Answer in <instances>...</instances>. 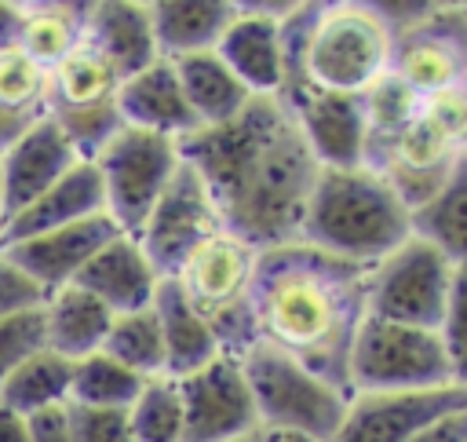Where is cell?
<instances>
[{
    "label": "cell",
    "mask_w": 467,
    "mask_h": 442,
    "mask_svg": "<svg viewBox=\"0 0 467 442\" xmlns=\"http://www.w3.org/2000/svg\"><path fill=\"white\" fill-rule=\"evenodd\" d=\"M179 146L212 190L230 234L259 252L299 241L321 164L285 99L255 95L234 121L197 128Z\"/></svg>",
    "instance_id": "obj_1"
},
{
    "label": "cell",
    "mask_w": 467,
    "mask_h": 442,
    "mask_svg": "<svg viewBox=\"0 0 467 442\" xmlns=\"http://www.w3.org/2000/svg\"><path fill=\"white\" fill-rule=\"evenodd\" d=\"M368 318V267L306 241L259 252L252 281L255 343H266L350 395V347Z\"/></svg>",
    "instance_id": "obj_2"
},
{
    "label": "cell",
    "mask_w": 467,
    "mask_h": 442,
    "mask_svg": "<svg viewBox=\"0 0 467 442\" xmlns=\"http://www.w3.org/2000/svg\"><path fill=\"white\" fill-rule=\"evenodd\" d=\"M412 234V216L390 190V183L358 164V168H321L299 241L372 267L387 252H394Z\"/></svg>",
    "instance_id": "obj_3"
},
{
    "label": "cell",
    "mask_w": 467,
    "mask_h": 442,
    "mask_svg": "<svg viewBox=\"0 0 467 442\" xmlns=\"http://www.w3.org/2000/svg\"><path fill=\"white\" fill-rule=\"evenodd\" d=\"M241 365L255 398L259 427L296 435L306 442L336 438L347 413V398H350L343 387L328 384L325 376L310 373L306 365H299L296 358L266 343H252L241 354Z\"/></svg>",
    "instance_id": "obj_4"
},
{
    "label": "cell",
    "mask_w": 467,
    "mask_h": 442,
    "mask_svg": "<svg viewBox=\"0 0 467 442\" xmlns=\"http://www.w3.org/2000/svg\"><path fill=\"white\" fill-rule=\"evenodd\" d=\"M259 248L244 237L219 230L175 270L182 296L204 314L219 347L226 354H244L255 343L252 321V281H255Z\"/></svg>",
    "instance_id": "obj_5"
},
{
    "label": "cell",
    "mask_w": 467,
    "mask_h": 442,
    "mask_svg": "<svg viewBox=\"0 0 467 442\" xmlns=\"http://www.w3.org/2000/svg\"><path fill=\"white\" fill-rule=\"evenodd\" d=\"M394 33L379 11L365 0H328L317 11L306 80L339 95H365L383 73H390Z\"/></svg>",
    "instance_id": "obj_6"
},
{
    "label": "cell",
    "mask_w": 467,
    "mask_h": 442,
    "mask_svg": "<svg viewBox=\"0 0 467 442\" xmlns=\"http://www.w3.org/2000/svg\"><path fill=\"white\" fill-rule=\"evenodd\" d=\"M347 380H350V395L354 391H423V387L456 384L438 329L398 325L372 314L361 321L354 336Z\"/></svg>",
    "instance_id": "obj_7"
},
{
    "label": "cell",
    "mask_w": 467,
    "mask_h": 442,
    "mask_svg": "<svg viewBox=\"0 0 467 442\" xmlns=\"http://www.w3.org/2000/svg\"><path fill=\"white\" fill-rule=\"evenodd\" d=\"M99 179H102V197H106V216L124 230L135 234L157 197L168 190L175 172L182 168V146L171 135L142 132V128H120L95 157H91Z\"/></svg>",
    "instance_id": "obj_8"
},
{
    "label": "cell",
    "mask_w": 467,
    "mask_h": 442,
    "mask_svg": "<svg viewBox=\"0 0 467 442\" xmlns=\"http://www.w3.org/2000/svg\"><path fill=\"white\" fill-rule=\"evenodd\" d=\"M120 80L124 77L88 44L47 73V117L66 132L84 161H91L124 128L117 110Z\"/></svg>",
    "instance_id": "obj_9"
},
{
    "label": "cell",
    "mask_w": 467,
    "mask_h": 442,
    "mask_svg": "<svg viewBox=\"0 0 467 442\" xmlns=\"http://www.w3.org/2000/svg\"><path fill=\"white\" fill-rule=\"evenodd\" d=\"M452 267L456 263L431 241L409 234L394 252L368 267V314L398 325L438 329Z\"/></svg>",
    "instance_id": "obj_10"
},
{
    "label": "cell",
    "mask_w": 467,
    "mask_h": 442,
    "mask_svg": "<svg viewBox=\"0 0 467 442\" xmlns=\"http://www.w3.org/2000/svg\"><path fill=\"white\" fill-rule=\"evenodd\" d=\"M219 230L226 226L212 190L182 161V168L175 172V179L168 183V190L157 197V205L131 237L142 245V252L150 256L161 278H175V270L190 259V252H197Z\"/></svg>",
    "instance_id": "obj_11"
},
{
    "label": "cell",
    "mask_w": 467,
    "mask_h": 442,
    "mask_svg": "<svg viewBox=\"0 0 467 442\" xmlns=\"http://www.w3.org/2000/svg\"><path fill=\"white\" fill-rule=\"evenodd\" d=\"M390 73L420 99L467 84V11L463 4H431L416 22L394 33Z\"/></svg>",
    "instance_id": "obj_12"
},
{
    "label": "cell",
    "mask_w": 467,
    "mask_h": 442,
    "mask_svg": "<svg viewBox=\"0 0 467 442\" xmlns=\"http://www.w3.org/2000/svg\"><path fill=\"white\" fill-rule=\"evenodd\" d=\"M186 405V442H237L259 431L255 398L237 354H219L179 380Z\"/></svg>",
    "instance_id": "obj_13"
},
{
    "label": "cell",
    "mask_w": 467,
    "mask_h": 442,
    "mask_svg": "<svg viewBox=\"0 0 467 442\" xmlns=\"http://www.w3.org/2000/svg\"><path fill=\"white\" fill-rule=\"evenodd\" d=\"M467 387H423V391H354L347 398L343 424L332 442H409L438 416L463 409Z\"/></svg>",
    "instance_id": "obj_14"
},
{
    "label": "cell",
    "mask_w": 467,
    "mask_h": 442,
    "mask_svg": "<svg viewBox=\"0 0 467 442\" xmlns=\"http://www.w3.org/2000/svg\"><path fill=\"white\" fill-rule=\"evenodd\" d=\"M288 4H237L215 55L252 95H281V15Z\"/></svg>",
    "instance_id": "obj_15"
},
{
    "label": "cell",
    "mask_w": 467,
    "mask_h": 442,
    "mask_svg": "<svg viewBox=\"0 0 467 442\" xmlns=\"http://www.w3.org/2000/svg\"><path fill=\"white\" fill-rule=\"evenodd\" d=\"M303 135L310 153L321 168H358L365 164V106L361 95H339L325 88H303L292 102H285Z\"/></svg>",
    "instance_id": "obj_16"
},
{
    "label": "cell",
    "mask_w": 467,
    "mask_h": 442,
    "mask_svg": "<svg viewBox=\"0 0 467 442\" xmlns=\"http://www.w3.org/2000/svg\"><path fill=\"white\" fill-rule=\"evenodd\" d=\"M117 234H124V230H120L106 212H99V216H91V219L66 223V226L33 234V237L11 241V245H4V252H7L33 281H40L47 292H55V289L69 285V281L88 267V259H91L106 241H113Z\"/></svg>",
    "instance_id": "obj_17"
},
{
    "label": "cell",
    "mask_w": 467,
    "mask_h": 442,
    "mask_svg": "<svg viewBox=\"0 0 467 442\" xmlns=\"http://www.w3.org/2000/svg\"><path fill=\"white\" fill-rule=\"evenodd\" d=\"M84 157L73 150L66 132L44 117L33 124L22 139H15L0 153V172H4V219L33 205L44 190H51L62 175H69Z\"/></svg>",
    "instance_id": "obj_18"
},
{
    "label": "cell",
    "mask_w": 467,
    "mask_h": 442,
    "mask_svg": "<svg viewBox=\"0 0 467 442\" xmlns=\"http://www.w3.org/2000/svg\"><path fill=\"white\" fill-rule=\"evenodd\" d=\"M117 110H120V121L128 128L171 135L179 142L197 132V121L190 113V102H186L182 80L175 73V62L164 58V55L120 80Z\"/></svg>",
    "instance_id": "obj_19"
},
{
    "label": "cell",
    "mask_w": 467,
    "mask_h": 442,
    "mask_svg": "<svg viewBox=\"0 0 467 442\" xmlns=\"http://www.w3.org/2000/svg\"><path fill=\"white\" fill-rule=\"evenodd\" d=\"M69 285L88 289L113 314H128V310H142L153 303L161 274L131 234H117L88 259V267Z\"/></svg>",
    "instance_id": "obj_20"
},
{
    "label": "cell",
    "mask_w": 467,
    "mask_h": 442,
    "mask_svg": "<svg viewBox=\"0 0 467 442\" xmlns=\"http://www.w3.org/2000/svg\"><path fill=\"white\" fill-rule=\"evenodd\" d=\"M84 44L99 51L120 77L161 58L150 22V0H88Z\"/></svg>",
    "instance_id": "obj_21"
},
{
    "label": "cell",
    "mask_w": 467,
    "mask_h": 442,
    "mask_svg": "<svg viewBox=\"0 0 467 442\" xmlns=\"http://www.w3.org/2000/svg\"><path fill=\"white\" fill-rule=\"evenodd\" d=\"M106 212V197H102V179L95 172L91 161H80L69 175H62L51 190H44L33 205H26L22 212L4 219V245L66 226V223H80Z\"/></svg>",
    "instance_id": "obj_22"
},
{
    "label": "cell",
    "mask_w": 467,
    "mask_h": 442,
    "mask_svg": "<svg viewBox=\"0 0 467 442\" xmlns=\"http://www.w3.org/2000/svg\"><path fill=\"white\" fill-rule=\"evenodd\" d=\"M153 314H157L161 340H164V373L168 376L182 380L193 369H201V365H208L212 358L223 354L212 325L182 296V289L175 285V278H161L157 296H153Z\"/></svg>",
    "instance_id": "obj_23"
},
{
    "label": "cell",
    "mask_w": 467,
    "mask_h": 442,
    "mask_svg": "<svg viewBox=\"0 0 467 442\" xmlns=\"http://www.w3.org/2000/svg\"><path fill=\"white\" fill-rule=\"evenodd\" d=\"M234 11H237L234 0H150L157 51L164 58L215 51Z\"/></svg>",
    "instance_id": "obj_24"
},
{
    "label": "cell",
    "mask_w": 467,
    "mask_h": 442,
    "mask_svg": "<svg viewBox=\"0 0 467 442\" xmlns=\"http://www.w3.org/2000/svg\"><path fill=\"white\" fill-rule=\"evenodd\" d=\"M44 325H47V347L69 362H80L102 351L106 332L113 325V310L102 300H95L88 289L62 285L44 300Z\"/></svg>",
    "instance_id": "obj_25"
},
{
    "label": "cell",
    "mask_w": 467,
    "mask_h": 442,
    "mask_svg": "<svg viewBox=\"0 0 467 442\" xmlns=\"http://www.w3.org/2000/svg\"><path fill=\"white\" fill-rule=\"evenodd\" d=\"M171 62L182 80V91H186L197 128H219V124L234 121L255 99L215 51H197V55L171 58Z\"/></svg>",
    "instance_id": "obj_26"
},
{
    "label": "cell",
    "mask_w": 467,
    "mask_h": 442,
    "mask_svg": "<svg viewBox=\"0 0 467 442\" xmlns=\"http://www.w3.org/2000/svg\"><path fill=\"white\" fill-rule=\"evenodd\" d=\"M84 0H26L18 51L51 73L84 44Z\"/></svg>",
    "instance_id": "obj_27"
},
{
    "label": "cell",
    "mask_w": 467,
    "mask_h": 442,
    "mask_svg": "<svg viewBox=\"0 0 467 442\" xmlns=\"http://www.w3.org/2000/svg\"><path fill=\"white\" fill-rule=\"evenodd\" d=\"M361 106H365V168L383 172L398 135L420 117L423 99L398 73H383L361 95Z\"/></svg>",
    "instance_id": "obj_28"
},
{
    "label": "cell",
    "mask_w": 467,
    "mask_h": 442,
    "mask_svg": "<svg viewBox=\"0 0 467 442\" xmlns=\"http://www.w3.org/2000/svg\"><path fill=\"white\" fill-rule=\"evenodd\" d=\"M412 234L431 241L445 259L467 263V150L456 153L438 194L412 212Z\"/></svg>",
    "instance_id": "obj_29"
},
{
    "label": "cell",
    "mask_w": 467,
    "mask_h": 442,
    "mask_svg": "<svg viewBox=\"0 0 467 442\" xmlns=\"http://www.w3.org/2000/svg\"><path fill=\"white\" fill-rule=\"evenodd\" d=\"M47 117V73L18 47L0 55V153Z\"/></svg>",
    "instance_id": "obj_30"
},
{
    "label": "cell",
    "mask_w": 467,
    "mask_h": 442,
    "mask_svg": "<svg viewBox=\"0 0 467 442\" xmlns=\"http://www.w3.org/2000/svg\"><path fill=\"white\" fill-rule=\"evenodd\" d=\"M69 384H73V362L44 347L29 362H22L4 384H0V402L11 405L15 413L29 416L47 405L69 402Z\"/></svg>",
    "instance_id": "obj_31"
},
{
    "label": "cell",
    "mask_w": 467,
    "mask_h": 442,
    "mask_svg": "<svg viewBox=\"0 0 467 442\" xmlns=\"http://www.w3.org/2000/svg\"><path fill=\"white\" fill-rule=\"evenodd\" d=\"M128 424L131 442H186V405L179 380L168 373L150 376L128 405Z\"/></svg>",
    "instance_id": "obj_32"
},
{
    "label": "cell",
    "mask_w": 467,
    "mask_h": 442,
    "mask_svg": "<svg viewBox=\"0 0 467 442\" xmlns=\"http://www.w3.org/2000/svg\"><path fill=\"white\" fill-rule=\"evenodd\" d=\"M142 376L109 358L106 351H95L80 362H73V384H69V405H95V409H128L135 395L142 391Z\"/></svg>",
    "instance_id": "obj_33"
},
{
    "label": "cell",
    "mask_w": 467,
    "mask_h": 442,
    "mask_svg": "<svg viewBox=\"0 0 467 442\" xmlns=\"http://www.w3.org/2000/svg\"><path fill=\"white\" fill-rule=\"evenodd\" d=\"M102 351L109 358H117L120 365H128L131 373H139L142 380L161 376L164 373V340H161V325H157L153 303L142 307V310L113 314V325L106 332Z\"/></svg>",
    "instance_id": "obj_34"
},
{
    "label": "cell",
    "mask_w": 467,
    "mask_h": 442,
    "mask_svg": "<svg viewBox=\"0 0 467 442\" xmlns=\"http://www.w3.org/2000/svg\"><path fill=\"white\" fill-rule=\"evenodd\" d=\"M321 4H288L281 15V95L285 102H292L303 88H310L306 80V51H310V33L317 22Z\"/></svg>",
    "instance_id": "obj_35"
},
{
    "label": "cell",
    "mask_w": 467,
    "mask_h": 442,
    "mask_svg": "<svg viewBox=\"0 0 467 442\" xmlns=\"http://www.w3.org/2000/svg\"><path fill=\"white\" fill-rule=\"evenodd\" d=\"M438 336H441L445 358L452 365V380L467 387V263L452 267V281H449L445 310H441V321H438Z\"/></svg>",
    "instance_id": "obj_36"
},
{
    "label": "cell",
    "mask_w": 467,
    "mask_h": 442,
    "mask_svg": "<svg viewBox=\"0 0 467 442\" xmlns=\"http://www.w3.org/2000/svg\"><path fill=\"white\" fill-rule=\"evenodd\" d=\"M47 347V325H44V307L18 310L0 318V384L33 354Z\"/></svg>",
    "instance_id": "obj_37"
},
{
    "label": "cell",
    "mask_w": 467,
    "mask_h": 442,
    "mask_svg": "<svg viewBox=\"0 0 467 442\" xmlns=\"http://www.w3.org/2000/svg\"><path fill=\"white\" fill-rule=\"evenodd\" d=\"M420 113L445 135L452 139L460 150L467 146V84H456V88H445V91H434L423 99Z\"/></svg>",
    "instance_id": "obj_38"
},
{
    "label": "cell",
    "mask_w": 467,
    "mask_h": 442,
    "mask_svg": "<svg viewBox=\"0 0 467 442\" xmlns=\"http://www.w3.org/2000/svg\"><path fill=\"white\" fill-rule=\"evenodd\" d=\"M73 442H131L128 409H95V405H69Z\"/></svg>",
    "instance_id": "obj_39"
},
{
    "label": "cell",
    "mask_w": 467,
    "mask_h": 442,
    "mask_svg": "<svg viewBox=\"0 0 467 442\" xmlns=\"http://www.w3.org/2000/svg\"><path fill=\"white\" fill-rule=\"evenodd\" d=\"M44 300H47V289L33 281L7 252H0V318L44 307Z\"/></svg>",
    "instance_id": "obj_40"
},
{
    "label": "cell",
    "mask_w": 467,
    "mask_h": 442,
    "mask_svg": "<svg viewBox=\"0 0 467 442\" xmlns=\"http://www.w3.org/2000/svg\"><path fill=\"white\" fill-rule=\"evenodd\" d=\"M29 424V442H73V420H69V402L47 405L26 416Z\"/></svg>",
    "instance_id": "obj_41"
},
{
    "label": "cell",
    "mask_w": 467,
    "mask_h": 442,
    "mask_svg": "<svg viewBox=\"0 0 467 442\" xmlns=\"http://www.w3.org/2000/svg\"><path fill=\"white\" fill-rule=\"evenodd\" d=\"M409 442H467V405L463 409H452L445 416H438L434 424H427L416 438Z\"/></svg>",
    "instance_id": "obj_42"
},
{
    "label": "cell",
    "mask_w": 467,
    "mask_h": 442,
    "mask_svg": "<svg viewBox=\"0 0 467 442\" xmlns=\"http://www.w3.org/2000/svg\"><path fill=\"white\" fill-rule=\"evenodd\" d=\"M22 15H26V0H0V55L18 47Z\"/></svg>",
    "instance_id": "obj_43"
},
{
    "label": "cell",
    "mask_w": 467,
    "mask_h": 442,
    "mask_svg": "<svg viewBox=\"0 0 467 442\" xmlns=\"http://www.w3.org/2000/svg\"><path fill=\"white\" fill-rule=\"evenodd\" d=\"M0 442H29V424L22 413L0 402Z\"/></svg>",
    "instance_id": "obj_44"
},
{
    "label": "cell",
    "mask_w": 467,
    "mask_h": 442,
    "mask_svg": "<svg viewBox=\"0 0 467 442\" xmlns=\"http://www.w3.org/2000/svg\"><path fill=\"white\" fill-rule=\"evenodd\" d=\"M237 442H306V438H296V435H281V431H266V427H259V431H252V435H244V438H237Z\"/></svg>",
    "instance_id": "obj_45"
},
{
    "label": "cell",
    "mask_w": 467,
    "mask_h": 442,
    "mask_svg": "<svg viewBox=\"0 0 467 442\" xmlns=\"http://www.w3.org/2000/svg\"><path fill=\"white\" fill-rule=\"evenodd\" d=\"M0 219H4V172H0Z\"/></svg>",
    "instance_id": "obj_46"
},
{
    "label": "cell",
    "mask_w": 467,
    "mask_h": 442,
    "mask_svg": "<svg viewBox=\"0 0 467 442\" xmlns=\"http://www.w3.org/2000/svg\"><path fill=\"white\" fill-rule=\"evenodd\" d=\"M0 252H4V219H0Z\"/></svg>",
    "instance_id": "obj_47"
},
{
    "label": "cell",
    "mask_w": 467,
    "mask_h": 442,
    "mask_svg": "<svg viewBox=\"0 0 467 442\" xmlns=\"http://www.w3.org/2000/svg\"><path fill=\"white\" fill-rule=\"evenodd\" d=\"M463 11H467V4H463Z\"/></svg>",
    "instance_id": "obj_48"
},
{
    "label": "cell",
    "mask_w": 467,
    "mask_h": 442,
    "mask_svg": "<svg viewBox=\"0 0 467 442\" xmlns=\"http://www.w3.org/2000/svg\"><path fill=\"white\" fill-rule=\"evenodd\" d=\"M463 150H467V146H463Z\"/></svg>",
    "instance_id": "obj_49"
}]
</instances>
